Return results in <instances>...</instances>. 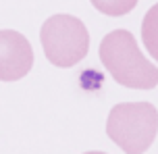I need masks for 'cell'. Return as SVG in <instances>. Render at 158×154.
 Returning <instances> with one entry per match:
<instances>
[{"label":"cell","instance_id":"6da1fadb","mask_svg":"<svg viewBox=\"0 0 158 154\" xmlns=\"http://www.w3.org/2000/svg\"><path fill=\"white\" fill-rule=\"evenodd\" d=\"M104 69L112 79L131 89H154L158 85V69L142 54L137 40L127 29L106 33L98 48Z\"/></svg>","mask_w":158,"mask_h":154},{"label":"cell","instance_id":"7a4b0ae2","mask_svg":"<svg viewBox=\"0 0 158 154\" xmlns=\"http://www.w3.org/2000/svg\"><path fill=\"white\" fill-rule=\"evenodd\" d=\"M158 133V108L152 102H121L108 113L106 135L125 154H143Z\"/></svg>","mask_w":158,"mask_h":154},{"label":"cell","instance_id":"3957f363","mask_svg":"<svg viewBox=\"0 0 158 154\" xmlns=\"http://www.w3.org/2000/svg\"><path fill=\"white\" fill-rule=\"evenodd\" d=\"M42 48L54 67L69 69L81 63L89 50V33L81 19L73 15H52L40 31Z\"/></svg>","mask_w":158,"mask_h":154},{"label":"cell","instance_id":"277c9868","mask_svg":"<svg viewBox=\"0 0 158 154\" xmlns=\"http://www.w3.org/2000/svg\"><path fill=\"white\" fill-rule=\"evenodd\" d=\"M33 48L23 33L0 29V81H19L31 71Z\"/></svg>","mask_w":158,"mask_h":154},{"label":"cell","instance_id":"5b68a950","mask_svg":"<svg viewBox=\"0 0 158 154\" xmlns=\"http://www.w3.org/2000/svg\"><path fill=\"white\" fill-rule=\"evenodd\" d=\"M142 40L150 56L158 63V2L146 13L142 23Z\"/></svg>","mask_w":158,"mask_h":154},{"label":"cell","instance_id":"8992f818","mask_svg":"<svg viewBox=\"0 0 158 154\" xmlns=\"http://www.w3.org/2000/svg\"><path fill=\"white\" fill-rule=\"evenodd\" d=\"M96 10L108 17H123L137 6V0H89Z\"/></svg>","mask_w":158,"mask_h":154},{"label":"cell","instance_id":"52a82bcc","mask_svg":"<svg viewBox=\"0 0 158 154\" xmlns=\"http://www.w3.org/2000/svg\"><path fill=\"white\" fill-rule=\"evenodd\" d=\"M83 154H106V152H100V150H92V152H83Z\"/></svg>","mask_w":158,"mask_h":154}]
</instances>
